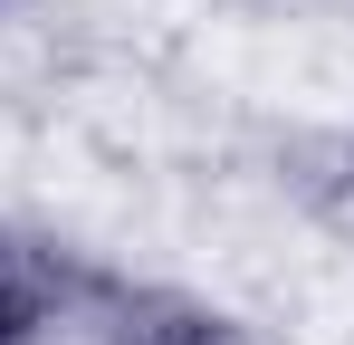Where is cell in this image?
Returning a JSON list of instances; mask_svg holds the SVG:
<instances>
[{
    "label": "cell",
    "instance_id": "6da1fadb",
    "mask_svg": "<svg viewBox=\"0 0 354 345\" xmlns=\"http://www.w3.org/2000/svg\"><path fill=\"white\" fill-rule=\"evenodd\" d=\"M67 345H230L221 317H192V307H144V297H106V317H77Z\"/></svg>",
    "mask_w": 354,
    "mask_h": 345
}]
</instances>
